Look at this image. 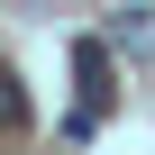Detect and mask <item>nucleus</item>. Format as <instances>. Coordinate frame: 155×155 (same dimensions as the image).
Segmentation results:
<instances>
[{
  "label": "nucleus",
  "instance_id": "1",
  "mask_svg": "<svg viewBox=\"0 0 155 155\" xmlns=\"http://www.w3.org/2000/svg\"><path fill=\"white\" fill-rule=\"evenodd\" d=\"M110 46H155V18H128V9H119V18H110Z\"/></svg>",
  "mask_w": 155,
  "mask_h": 155
},
{
  "label": "nucleus",
  "instance_id": "2",
  "mask_svg": "<svg viewBox=\"0 0 155 155\" xmlns=\"http://www.w3.org/2000/svg\"><path fill=\"white\" fill-rule=\"evenodd\" d=\"M28 119V91H18V73H0V128H18Z\"/></svg>",
  "mask_w": 155,
  "mask_h": 155
}]
</instances>
